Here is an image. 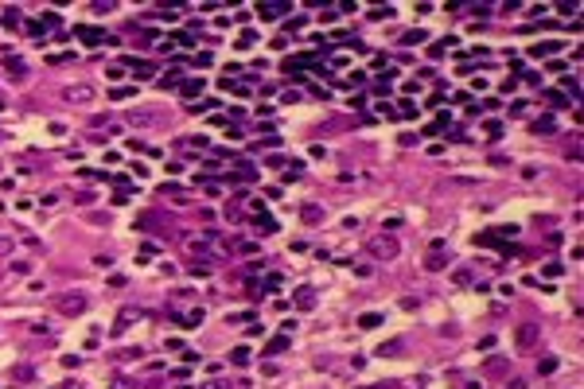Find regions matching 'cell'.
Here are the masks:
<instances>
[{"label":"cell","mask_w":584,"mask_h":389,"mask_svg":"<svg viewBox=\"0 0 584 389\" xmlns=\"http://www.w3.org/2000/svg\"><path fill=\"white\" fill-rule=\"evenodd\" d=\"M370 253H374V257H382V261H393V257H397V241H393V237H374Z\"/></svg>","instance_id":"obj_1"},{"label":"cell","mask_w":584,"mask_h":389,"mask_svg":"<svg viewBox=\"0 0 584 389\" xmlns=\"http://www.w3.org/2000/svg\"><path fill=\"white\" fill-rule=\"evenodd\" d=\"M257 16H261V20H277V16H288V4H257Z\"/></svg>","instance_id":"obj_2"},{"label":"cell","mask_w":584,"mask_h":389,"mask_svg":"<svg viewBox=\"0 0 584 389\" xmlns=\"http://www.w3.org/2000/svg\"><path fill=\"white\" fill-rule=\"evenodd\" d=\"M565 43H557V39H549V43H537V47H530V55L533 58H545V55H557Z\"/></svg>","instance_id":"obj_3"},{"label":"cell","mask_w":584,"mask_h":389,"mask_svg":"<svg viewBox=\"0 0 584 389\" xmlns=\"http://www.w3.org/2000/svg\"><path fill=\"white\" fill-rule=\"evenodd\" d=\"M359 327H362V331L382 327V311H362V315H359Z\"/></svg>","instance_id":"obj_4"},{"label":"cell","mask_w":584,"mask_h":389,"mask_svg":"<svg viewBox=\"0 0 584 389\" xmlns=\"http://www.w3.org/2000/svg\"><path fill=\"white\" fill-rule=\"evenodd\" d=\"M533 338H537V327H533V323H522V327H518V346H533Z\"/></svg>","instance_id":"obj_5"},{"label":"cell","mask_w":584,"mask_h":389,"mask_svg":"<svg viewBox=\"0 0 584 389\" xmlns=\"http://www.w3.org/2000/svg\"><path fill=\"white\" fill-rule=\"evenodd\" d=\"M74 35L86 39V43H102V31H98V27H74Z\"/></svg>","instance_id":"obj_6"},{"label":"cell","mask_w":584,"mask_h":389,"mask_svg":"<svg viewBox=\"0 0 584 389\" xmlns=\"http://www.w3.org/2000/svg\"><path fill=\"white\" fill-rule=\"evenodd\" d=\"M66 98H70V102H90L94 90H90V86H74V90H66Z\"/></svg>","instance_id":"obj_7"},{"label":"cell","mask_w":584,"mask_h":389,"mask_svg":"<svg viewBox=\"0 0 584 389\" xmlns=\"http://www.w3.org/2000/svg\"><path fill=\"white\" fill-rule=\"evenodd\" d=\"M312 304H316V292H312V288H300V292H296V308H304V311H308Z\"/></svg>","instance_id":"obj_8"},{"label":"cell","mask_w":584,"mask_h":389,"mask_svg":"<svg viewBox=\"0 0 584 389\" xmlns=\"http://www.w3.org/2000/svg\"><path fill=\"white\" fill-rule=\"evenodd\" d=\"M425 269H432V273H440V269H444V257H440V249H432V253H428Z\"/></svg>","instance_id":"obj_9"},{"label":"cell","mask_w":584,"mask_h":389,"mask_svg":"<svg viewBox=\"0 0 584 389\" xmlns=\"http://www.w3.org/2000/svg\"><path fill=\"white\" fill-rule=\"evenodd\" d=\"M362 82H366V74H359V70H355L351 78H339V86H343V90H351V86H362Z\"/></svg>","instance_id":"obj_10"},{"label":"cell","mask_w":584,"mask_h":389,"mask_svg":"<svg viewBox=\"0 0 584 389\" xmlns=\"http://www.w3.org/2000/svg\"><path fill=\"white\" fill-rule=\"evenodd\" d=\"M183 86V94H199L203 90V78H187V82H179Z\"/></svg>","instance_id":"obj_11"},{"label":"cell","mask_w":584,"mask_h":389,"mask_svg":"<svg viewBox=\"0 0 584 389\" xmlns=\"http://www.w3.org/2000/svg\"><path fill=\"white\" fill-rule=\"evenodd\" d=\"M230 362H234V366H246V362H250V350H246V346H238V350L230 354Z\"/></svg>","instance_id":"obj_12"},{"label":"cell","mask_w":584,"mask_h":389,"mask_svg":"<svg viewBox=\"0 0 584 389\" xmlns=\"http://www.w3.org/2000/svg\"><path fill=\"white\" fill-rule=\"evenodd\" d=\"M397 117H405V121L413 117V121H417V105H413V102H401V109H397Z\"/></svg>","instance_id":"obj_13"},{"label":"cell","mask_w":584,"mask_h":389,"mask_svg":"<svg viewBox=\"0 0 584 389\" xmlns=\"http://www.w3.org/2000/svg\"><path fill=\"white\" fill-rule=\"evenodd\" d=\"M319 218H323L319 207H304V222H319Z\"/></svg>","instance_id":"obj_14"},{"label":"cell","mask_w":584,"mask_h":389,"mask_svg":"<svg viewBox=\"0 0 584 389\" xmlns=\"http://www.w3.org/2000/svg\"><path fill=\"white\" fill-rule=\"evenodd\" d=\"M133 94H137V86H117V90H113L117 102H121V98H133Z\"/></svg>","instance_id":"obj_15"},{"label":"cell","mask_w":584,"mask_h":389,"mask_svg":"<svg viewBox=\"0 0 584 389\" xmlns=\"http://www.w3.org/2000/svg\"><path fill=\"white\" fill-rule=\"evenodd\" d=\"M86 300H62V311H82Z\"/></svg>","instance_id":"obj_16"},{"label":"cell","mask_w":584,"mask_h":389,"mask_svg":"<svg viewBox=\"0 0 584 389\" xmlns=\"http://www.w3.org/2000/svg\"><path fill=\"white\" fill-rule=\"evenodd\" d=\"M389 16H393V8H389V4H386V8H374V12H370V20H389Z\"/></svg>","instance_id":"obj_17"},{"label":"cell","mask_w":584,"mask_h":389,"mask_svg":"<svg viewBox=\"0 0 584 389\" xmlns=\"http://www.w3.org/2000/svg\"><path fill=\"white\" fill-rule=\"evenodd\" d=\"M413 43H425V31H409L405 35V47H413Z\"/></svg>","instance_id":"obj_18"},{"label":"cell","mask_w":584,"mask_h":389,"mask_svg":"<svg viewBox=\"0 0 584 389\" xmlns=\"http://www.w3.org/2000/svg\"><path fill=\"white\" fill-rule=\"evenodd\" d=\"M4 66H8V70H12V74H24V70H28V66H24V62H20V58H8V62H4Z\"/></svg>","instance_id":"obj_19"},{"label":"cell","mask_w":584,"mask_h":389,"mask_svg":"<svg viewBox=\"0 0 584 389\" xmlns=\"http://www.w3.org/2000/svg\"><path fill=\"white\" fill-rule=\"evenodd\" d=\"M561 86H565L569 94H581V82H577V78H561Z\"/></svg>","instance_id":"obj_20"},{"label":"cell","mask_w":584,"mask_h":389,"mask_svg":"<svg viewBox=\"0 0 584 389\" xmlns=\"http://www.w3.org/2000/svg\"><path fill=\"white\" fill-rule=\"evenodd\" d=\"M533 129H537V132H553V117H541Z\"/></svg>","instance_id":"obj_21"},{"label":"cell","mask_w":584,"mask_h":389,"mask_svg":"<svg viewBox=\"0 0 584 389\" xmlns=\"http://www.w3.org/2000/svg\"><path fill=\"white\" fill-rule=\"evenodd\" d=\"M284 346H288V338H273V342H269V354H277V350H284Z\"/></svg>","instance_id":"obj_22"},{"label":"cell","mask_w":584,"mask_h":389,"mask_svg":"<svg viewBox=\"0 0 584 389\" xmlns=\"http://www.w3.org/2000/svg\"><path fill=\"white\" fill-rule=\"evenodd\" d=\"M397 350H401V342H386V346L378 350V358H382V354H397Z\"/></svg>","instance_id":"obj_23"},{"label":"cell","mask_w":584,"mask_h":389,"mask_svg":"<svg viewBox=\"0 0 584 389\" xmlns=\"http://www.w3.org/2000/svg\"><path fill=\"white\" fill-rule=\"evenodd\" d=\"M12 249V237H0V253H8Z\"/></svg>","instance_id":"obj_24"},{"label":"cell","mask_w":584,"mask_h":389,"mask_svg":"<svg viewBox=\"0 0 584 389\" xmlns=\"http://www.w3.org/2000/svg\"><path fill=\"white\" fill-rule=\"evenodd\" d=\"M510 389H526V382L522 378H510Z\"/></svg>","instance_id":"obj_25"}]
</instances>
